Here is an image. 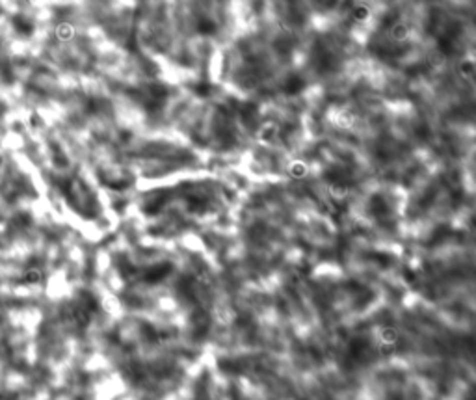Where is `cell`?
I'll list each match as a JSON object with an SVG mask.
<instances>
[{
	"label": "cell",
	"mask_w": 476,
	"mask_h": 400,
	"mask_svg": "<svg viewBox=\"0 0 476 400\" xmlns=\"http://www.w3.org/2000/svg\"><path fill=\"white\" fill-rule=\"evenodd\" d=\"M73 36H75V28L69 23H60L56 27V38L60 41H69L73 40Z\"/></svg>",
	"instance_id": "obj_8"
},
{
	"label": "cell",
	"mask_w": 476,
	"mask_h": 400,
	"mask_svg": "<svg viewBox=\"0 0 476 400\" xmlns=\"http://www.w3.org/2000/svg\"><path fill=\"white\" fill-rule=\"evenodd\" d=\"M379 342L381 344H385V346H394L398 342V339H400V335H398V329L392 328V326H383V328L379 329Z\"/></svg>",
	"instance_id": "obj_2"
},
{
	"label": "cell",
	"mask_w": 476,
	"mask_h": 400,
	"mask_svg": "<svg viewBox=\"0 0 476 400\" xmlns=\"http://www.w3.org/2000/svg\"><path fill=\"white\" fill-rule=\"evenodd\" d=\"M389 36H391L392 41L402 43V41H405L407 38H409V27H407L405 23H402V21H398V23H394V25L391 27Z\"/></svg>",
	"instance_id": "obj_4"
},
{
	"label": "cell",
	"mask_w": 476,
	"mask_h": 400,
	"mask_svg": "<svg viewBox=\"0 0 476 400\" xmlns=\"http://www.w3.org/2000/svg\"><path fill=\"white\" fill-rule=\"evenodd\" d=\"M196 30L201 34V36H212V34L218 32V25H216V21H212L210 17H201V19H197Z\"/></svg>",
	"instance_id": "obj_5"
},
{
	"label": "cell",
	"mask_w": 476,
	"mask_h": 400,
	"mask_svg": "<svg viewBox=\"0 0 476 400\" xmlns=\"http://www.w3.org/2000/svg\"><path fill=\"white\" fill-rule=\"evenodd\" d=\"M350 17H352L353 21H357V23H366V21L370 19V8L365 6V4H357V6L352 10Z\"/></svg>",
	"instance_id": "obj_7"
},
{
	"label": "cell",
	"mask_w": 476,
	"mask_h": 400,
	"mask_svg": "<svg viewBox=\"0 0 476 400\" xmlns=\"http://www.w3.org/2000/svg\"><path fill=\"white\" fill-rule=\"evenodd\" d=\"M288 173H290V177L292 179H303V177H307L309 170H307L305 162H301V160H294L292 164L288 166Z\"/></svg>",
	"instance_id": "obj_6"
},
{
	"label": "cell",
	"mask_w": 476,
	"mask_h": 400,
	"mask_svg": "<svg viewBox=\"0 0 476 400\" xmlns=\"http://www.w3.org/2000/svg\"><path fill=\"white\" fill-rule=\"evenodd\" d=\"M329 194H331V197L335 201H342V199H346V196L350 194V186H348V183L342 181V179L331 181V184H329Z\"/></svg>",
	"instance_id": "obj_1"
},
{
	"label": "cell",
	"mask_w": 476,
	"mask_h": 400,
	"mask_svg": "<svg viewBox=\"0 0 476 400\" xmlns=\"http://www.w3.org/2000/svg\"><path fill=\"white\" fill-rule=\"evenodd\" d=\"M337 2H339V0H316V4H318L322 10H333V8L337 6Z\"/></svg>",
	"instance_id": "obj_11"
},
{
	"label": "cell",
	"mask_w": 476,
	"mask_h": 400,
	"mask_svg": "<svg viewBox=\"0 0 476 400\" xmlns=\"http://www.w3.org/2000/svg\"><path fill=\"white\" fill-rule=\"evenodd\" d=\"M305 88V82H303V79L301 77H290V79L285 82V92L287 93H300L301 90Z\"/></svg>",
	"instance_id": "obj_9"
},
{
	"label": "cell",
	"mask_w": 476,
	"mask_h": 400,
	"mask_svg": "<svg viewBox=\"0 0 476 400\" xmlns=\"http://www.w3.org/2000/svg\"><path fill=\"white\" fill-rule=\"evenodd\" d=\"M257 136L261 142H274L279 136V127L275 123H264L261 125V129L257 131Z\"/></svg>",
	"instance_id": "obj_3"
},
{
	"label": "cell",
	"mask_w": 476,
	"mask_h": 400,
	"mask_svg": "<svg viewBox=\"0 0 476 400\" xmlns=\"http://www.w3.org/2000/svg\"><path fill=\"white\" fill-rule=\"evenodd\" d=\"M459 71H461L463 77L470 79V77H472V73H474V66H472V62H463L461 67H459Z\"/></svg>",
	"instance_id": "obj_10"
}]
</instances>
